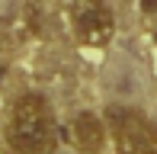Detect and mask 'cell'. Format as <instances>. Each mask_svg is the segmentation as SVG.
I'll use <instances>...</instances> for the list:
<instances>
[{
  "label": "cell",
  "mask_w": 157,
  "mask_h": 154,
  "mask_svg": "<svg viewBox=\"0 0 157 154\" xmlns=\"http://www.w3.org/2000/svg\"><path fill=\"white\" fill-rule=\"evenodd\" d=\"M0 154H6V151H3V148H0Z\"/></svg>",
  "instance_id": "6"
},
{
  "label": "cell",
  "mask_w": 157,
  "mask_h": 154,
  "mask_svg": "<svg viewBox=\"0 0 157 154\" xmlns=\"http://www.w3.org/2000/svg\"><path fill=\"white\" fill-rule=\"evenodd\" d=\"M6 138H10V148L16 154H52L55 125H52L48 103L39 93H26L16 100Z\"/></svg>",
  "instance_id": "1"
},
{
  "label": "cell",
  "mask_w": 157,
  "mask_h": 154,
  "mask_svg": "<svg viewBox=\"0 0 157 154\" xmlns=\"http://www.w3.org/2000/svg\"><path fill=\"white\" fill-rule=\"evenodd\" d=\"M141 6H144V10H157V0H144Z\"/></svg>",
  "instance_id": "5"
},
{
  "label": "cell",
  "mask_w": 157,
  "mask_h": 154,
  "mask_svg": "<svg viewBox=\"0 0 157 154\" xmlns=\"http://www.w3.org/2000/svg\"><path fill=\"white\" fill-rule=\"evenodd\" d=\"M116 32V19H112V10L103 6L99 0H80L74 6V36L83 42V45H106Z\"/></svg>",
  "instance_id": "3"
},
{
  "label": "cell",
  "mask_w": 157,
  "mask_h": 154,
  "mask_svg": "<svg viewBox=\"0 0 157 154\" xmlns=\"http://www.w3.org/2000/svg\"><path fill=\"white\" fill-rule=\"evenodd\" d=\"M106 132H109V125H103V119L93 116V113H77L71 119V125H67L71 144H74L77 151H83V154H96L103 148Z\"/></svg>",
  "instance_id": "4"
},
{
  "label": "cell",
  "mask_w": 157,
  "mask_h": 154,
  "mask_svg": "<svg viewBox=\"0 0 157 154\" xmlns=\"http://www.w3.org/2000/svg\"><path fill=\"white\" fill-rule=\"evenodd\" d=\"M106 125L116 138L119 154H157V129L141 113L125 109V106H109Z\"/></svg>",
  "instance_id": "2"
}]
</instances>
